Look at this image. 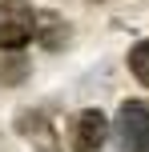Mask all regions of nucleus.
Returning a JSON list of instances; mask_svg holds the SVG:
<instances>
[{
	"label": "nucleus",
	"instance_id": "5",
	"mask_svg": "<svg viewBox=\"0 0 149 152\" xmlns=\"http://www.w3.org/2000/svg\"><path fill=\"white\" fill-rule=\"evenodd\" d=\"M36 40L44 48H61L64 40H69V24L56 12H36Z\"/></svg>",
	"mask_w": 149,
	"mask_h": 152
},
{
	"label": "nucleus",
	"instance_id": "4",
	"mask_svg": "<svg viewBox=\"0 0 149 152\" xmlns=\"http://www.w3.org/2000/svg\"><path fill=\"white\" fill-rule=\"evenodd\" d=\"M20 132L36 136L40 152H61V144H56V136H53V124L44 120V112H20Z\"/></svg>",
	"mask_w": 149,
	"mask_h": 152
},
{
	"label": "nucleus",
	"instance_id": "3",
	"mask_svg": "<svg viewBox=\"0 0 149 152\" xmlns=\"http://www.w3.org/2000/svg\"><path fill=\"white\" fill-rule=\"evenodd\" d=\"M105 136H109V120L101 108H81L69 124V148L73 152H101Z\"/></svg>",
	"mask_w": 149,
	"mask_h": 152
},
{
	"label": "nucleus",
	"instance_id": "1",
	"mask_svg": "<svg viewBox=\"0 0 149 152\" xmlns=\"http://www.w3.org/2000/svg\"><path fill=\"white\" fill-rule=\"evenodd\" d=\"M36 36V12L28 0H0V52H20Z\"/></svg>",
	"mask_w": 149,
	"mask_h": 152
},
{
	"label": "nucleus",
	"instance_id": "2",
	"mask_svg": "<svg viewBox=\"0 0 149 152\" xmlns=\"http://www.w3.org/2000/svg\"><path fill=\"white\" fill-rule=\"evenodd\" d=\"M113 136L121 152H149V108L137 100H125L113 120Z\"/></svg>",
	"mask_w": 149,
	"mask_h": 152
},
{
	"label": "nucleus",
	"instance_id": "6",
	"mask_svg": "<svg viewBox=\"0 0 149 152\" xmlns=\"http://www.w3.org/2000/svg\"><path fill=\"white\" fill-rule=\"evenodd\" d=\"M129 72L149 88V40H141V44L129 48Z\"/></svg>",
	"mask_w": 149,
	"mask_h": 152
}]
</instances>
